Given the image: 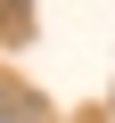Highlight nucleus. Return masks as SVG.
Listing matches in <instances>:
<instances>
[{"label": "nucleus", "mask_w": 115, "mask_h": 123, "mask_svg": "<svg viewBox=\"0 0 115 123\" xmlns=\"http://www.w3.org/2000/svg\"><path fill=\"white\" fill-rule=\"evenodd\" d=\"M0 33H8V41H25V33H33V17H25V0H0Z\"/></svg>", "instance_id": "nucleus-1"}]
</instances>
